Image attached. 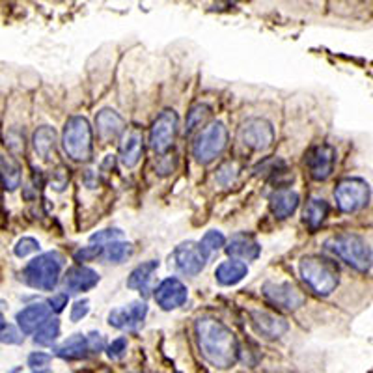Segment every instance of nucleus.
<instances>
[{"label":"nucleus","mask_w":373,"mask_h":373,"mask_svg":"<svg viewBox=\"0 0 373 373\" xmlns=\"http://www.w3.org/2000/svg\"><path fill=\"white\" fill-rule=\"evenodd\" d=\"M194 334L200 355L217 370H230L239 358V344L232 328L215 317H198L194 323Z\"/></svg>","instance_id":"1"},{"label":"nucleus","mask_w":373,"mask_h":373,"mask_svg":"<svg viewBox=\"0 0 373 373\" xmlns=\"http://www.w3.org/2000/svg\"><path fill=\"white\" fill-rule=\"evenodd\" d=\"M325 249L358 272H367L373 265L372 247L356 233L332 235L325 241Z\"/></svg>","instance_id":"2"},{"label":"nucleus","mask_w":373,"mask_h":373,"mask_svg":"<svg viewBox=\"0 0 373 373\" xmlns=\"http://www.w3.org/2000/svg\"><path fill=\"white\" fill-rule=\"evenodd\" d=\"M299 272L306 286L319 297H328L338 288V269L321 256H305L299 261Z\"/></svg>","instance_id":"3"},{"label":"nucleus","mask_w":373,"mask_h":373,"mask_svg":"<svg viewBox=\"0 0 373 373\" xmlns=\"http://www.w3.org/2000/svg\"><path fill=\"white\" fill-rule=\"evenodd\" d=\"M64 269V256L57 250L45 252L38 256L29 265L24 267L23 280L29 284L30 288L41 289V291H52L57 288L60 275Z\"/></svg>","instance_id":"4"},{"label":"nucleus","mask_w":373,"mask_h":373,"mask_svg":"<svg viewBox=\"0 0 373 373\" xmlns=\"http://www.w3.org/2000/svg\"><path fill=\"white\" fill-rule=\"evenodd\" d=\"M64 152L77 163H88L94 153V135L92 125L85 116H71L66 122L62 133Z\"/></svg>","instance_id":"5"},{"label":"nucleus","mask_w":373,"mask_h":373,"mask_svg":"<svg viewBox=\"0 0 373 373\" xmlns=\"http://www.w3.org/2000/svg\"><path fill=\"white\" fill-rule=\"evenodd\" d=\"M228 147V129L222 122L205 127L193 144V155L200 164H211Z\"/></svg>","instance_id":"6"},{"label":"nucleus","mask_w":373,"mask_h":373,"mask_svg":"<svg viewBox=\"0 0 373 373\" xmlns=\"http://www.w3.org/2000/svg\"><path fill=\"white\" fill-rule=\"evenodd\" d=\"M370 196H372L370 185L360 177H345L334 189L336 205L344 213H356L364 210L370 202Z\"/></svg>","instance_id":"7"},{"label":"nucleus","mask_w":373,"mask_h":373,"mask_svg":"<svg viewBox=\"0 0 373 373\" xmlns=\"http://www.w3.org/2000/svg\"><path fill=\"white\" fill-rule=\"evenodd\" d=\"M180 118L174 110H163L159 114L149 129V146L155 153H166L174 146L175 136H177Z\"/></svg>","instance_id":"8"},{"label":"nucleus","mask_w":373,"mask_h":373,"mask_svg":"<svg viewBox=\"0 0 373 373\" xmlns=\"http://www.w3.org/2000/svg\"><path fill=\"white\" fill-rule=\"evenodd\" d=\"M207 252L202 249V244L194 243V241H186L175 247L172 261H174L175 269L185 275V277H196L204 271L205 263H207Z\"/></svg>","instance_id":"9"},{"label":"nucleus","mask_w":373,"mask_h":373,"mask_svg":"<svg viewBox=\"0 0 373 373\" xmlns=\"http://www.w3.org/2000/svg\"><path fill=\"white\" fill-rule=\"evenodd\" d=\"M239 140L252 152H265L275 142V129L267 119L250 118L239 127Z\"/></svg>","instance_id":"10"},{"label":"nucleus","mask_w":373,"mask_h":373,"mask_svg":"<svg viewBox=\"0 0 373 373\" xmlns=\"http://www.w3.org/2000/svg\"><path fill=\"white\" fill-rule=\"evenodd\" d=\"M261 291L272 306L284 312L299 310L306 300L305 293L291 282H267Z\"/></svg>","instance_id":"11"},{"label":"nucleus","mask_w":373,"mask_h":373,"mask_svg":"<svg viewBox=\"0 0 373 373\" xmlns=\"http://www.w3.org/2000/svg\"><path fill=\"white\" fill-rule=\"evenodd\" d=\"M305 164L312 180L327 181L334 172L336 152H334V147L328 146V144H317V146L308 149Z\"/></svg>","instance_id":"12"},{"label":"nucleus","mask_w":373,"mask_h":373,"mask_svg":"<svg viewBox=\"0 0 373 373\" xmlns=\"http://www.w3.org/2000/svg\"><path fill=\"white\" fill-rule=\"evenodd\" d=\"M250 325L256 330V334H260L261 338L265 339L282 338L289 328L288 321L284 317L265 310L250 312Z\"/></svg>","instance_id":"13"},{"label":"nucleus","mask_w":373,"mask_h":373,"mask_svg":"<svg viewBox=\"0 0 373 373\" xmlns=\"http://www.w3.org/2000/svg\"><path fill=\"white\" fill-rule=\"evenodd\" d=\"M155 302H157L163 310H175L186 302L189 299V289L181 280L177 278H166L159 284L155 289Z\"/></svg>","instance_id":"14"},{"label":"nucleus","mask_w":373,"mask_h":373,"mask_svg":"<svg viewBox=\"0 0 373 373\" xmlns=\"http://www.w3.org/2000/svg\"><path fill=\"white\" fill-rule=\"evenodd\" d=\"M147 314V305L142 300H135L129 306L124 308H116L108 314V323L110 327L119 328V330H135L142 321L146 319Z\"/></svg>","instance_id":"15"},{"label":"nucleus","mask_w":373,"mask_h":373,"mask_svg":"<svg viewBox=\"0 0 373 373\" xmlns=\"http://www.w3.org/2000/svg\"><path fill=\"white\" fill-rule=\"evenodd\" d=\"M99 284V275L94 269L85 265L71 267L64 278V286L69 293H86Z\"/></svg>","instance_id":"16"},{"label":"nucleus","mask_w":373,"mask_h":373,"mask_svg":"<svg viewBox=\"0 0 373 373\" xmlns=\"http://www.w3.org/2000/svg\"><path fill=\"white\" fill-rule=\"evenodd\" d=\"M51 319V308L45 302H36L17 314V325L19 330L23 334H32L43 325L45 321Z\"/></svg>","instance_id":"17"},{"label":"nucleus","mask_w":373,"mask_h":373,"mask_svg":"<svg viewBox=\"0 0 373 373\" xmlns=\"http://www.w3.org/2000/svg\"><path fill=\"white\" fill-rule=\"evenodd\" d=\"M226 252L228 256H232L239 261H254L260 258L261 247L254 237H250L247 233H237L230 239Z\"/></svg>","instance_id":"18"},{"label":"nucleus","mask_w":373,"mask_h":373,"mask_svg":"<svg viewBox=\"0 0 373 373\" xmlns=\"http://www.w3.org/2000/svg\"><path fill=\"white\" fill-rule=\"evenodd\" d=\"M96 127L103 140H116V138L124 135L125 119L116 110L103 108L101 112L96 116Z\"/></svg>","instance_id":"19"},{"label":"nucleus","mask_w":373,"mask_h":373,"mask_svg":"<svg viewBox=\"0 0 373 373\" xmlns=\"http://www.w3.org/2000/svg\"><path fill=\"white\" fill-rule=\"evenodd\" d=\"M300 204V196L295 191H289V189H282V191H277V193L271 196V213L277 219L284 221L288 219L297 211Z\"/></svg>","instance_id":"20"},{"label":"nucleus","mask_w":373,"mask_h":373,"mask_svg":"<svg viewBox=\"0 0 373 373\" xmlns=\"http://www.w3.org/2000/svg\"><path fill=\"white\" fill-rule=\"evenodd\" d=\"M142 152H144V138H142V133L138 129H133L124 140V144H122L119 161H122L125 168H135L138 161H140Z\"/></svg>","instance_id":"21"},{"label":"nucleus","mask_w":373,"mask_h":373,"mask_svg":"<svg viewBox=\"0 0 373 373\" xmlns=\"http://www.w3.org/2000/svg\"><path fill=\"white\" fill-rule=\"evenodd\" d=\"M247 275H249V267H247V263L239 260L222 261L215 271L217 282L221 284V286H235V284L241 282Z\"/></svg>","instance_id":"22"},{"label":"nucleus","mask_w":373,"mask_h":373,"mask_svg":"<svg viewBox=\"0 0 373 373\" xmlns=\"http://www.w3.org/2000/svg\"><path fill=\"white\" fill-rule=\"evenodd\" d=\"M328 211H330V205L328 202H325L323 198H310L308 200V204L305 207V224L306 228L310 230V232H316L319 228L323 226V222L327 221Z\"/></svg>","instance_id":"23"},{"label":"nucleus","mask_w":373,"mask_h":373,"mask_svg":"<svg viewBox=\"0 0 373 373\" xmlns=\"http://www.w3.org/2000/svg\"><path fill=\"white\" fill-rule=\"evenodd\" d=\"M88 353H90V347H88V338L85 334H73L71 338H68L62 345L57 347V356L64 360H80Z\"/></svg>","instance_id":"24"},{"label":"nucleus","mask_w":373,"mask_h":373,"mask_svg":"<svg viewBox=\"0 0 373 373\" xmlns=\"http://www.w3.org/2000/svg\"><path fill=\"white\" fill-rule=\"evenodd\" d=\"M159 269V261L149 260L144 261L140 265H136L133 271H131L129 278H127V288L131 289H146L152 277L155 275V271Z\"/></svg>","instance_id":"25"},{"label":"nucleus","mask_w":373,"mask_h":373,"mask_svg":"<svg viewBox=\"0 0 373 373\" xmlns=\"http://www.w3.org/2000/svg\"><path fill=\"white\" fill-rule=\"evenodd\" d=\"M57 146V131L43 125L34 133V149L41 159H49Z\"/></svg>","instance_id":"26"},{"label":"nucleus","mask_w":373,"mask_h":373,"mask_svg":"<svg viewBox=\"0 0 373 373\" xmlns=\"http://www.w3.org/2000/svg\"><path fill=\"white\" fill-rule=\"evenodd\" d=\"M0 183L6 191H15L21 185V168L10 157H0Z\"/></svg>","instance_id":"27"},{"label":"nucleus","mask_w":373,"mask_h":373,"mask_svg":"<svg viewBox=\"0 0 373 373\" xmlns=\"http://www.w3.org/2000/svg\"><path fill=\"white\" fill-rule=\"evenodd\" d=\"M60 336V321L58 319H49L41 325L34 334V342L38 345H52Z\"/></svg>","instance_id":"28"},{"label":"nucleus","mask_w":373,"mask_h":373,"mask_svg":"<svg viewBox=\"0 0 373 373\" xmlns=\"http://www.w3.org/2000/svg\"><path fill=\"white\" fill-rule=\"evenodd\" d=\"M210 116H211L210 105H204V103L194 105V107L189 110V114H186V133H193V131H196L198 127H202V125L210 119Z\"/></svg>","instance_id":"29"},{"label":"nucleus","mask_w":373,"mask_h":373,"mask_svg":"<svg viewBox=\"0 0 373 373\" xmlns=\"http://www.w3.org/2000/svg\"><path fill=\"white\" fill-rule=\"evenodd\" d=\"M105 258L110 263H124L133 256V244L131 243H122V241H114V243L105 247Z\"/></svg>","instance_id":"30"},{"label":"nucleus","mask_w":373,"mask_h":373,"mask_svg":"<svg viewBox=\"0 0 373 373\" xmlns=\"http://www.w3.org/2000/svg\"><path fill=\"white\" fill-rule=\"evenodd\" d=\"M200 244H202V249H204L207 254H211V252H217V250H221L222 247L226 244V237H224L222 232H219V230H210V232L202 237Z\"/></svg>","instance_id":"31"},{"label":"nucleus","mask_w":373,"mask_h":373,"mask_svg":"<svg viewBox=\"0 0 373 373\" xmlns=\"http://www.w3.org/2000/svg\"><path fill=\"white\" fill-rule=\"evenodd\" d=\"M237 175H239L237 163H235V161H228V163H224L221 168H219L215 180L219 181L222 186H228V185H232L233 181L237 180Z\"/></svg>","instance_id":"32"},{"label":"nucleus","mask_w":373,"mask_h":373,"mask_svg":"<svg viewBox=\"0 0 373 373\" xmlns=\"http://www.w3.org/2000/svg\"><path fill=\"white\" fill-rule=\"evenodd\" d=\"M13 250H15V256H17V258H27V256L34 254V252L40 250V243L32 237H23L19 239Z\"/></svg>","instance_id":"33"},{"label":"nucleus","mask_w":373,"mask_h":373,"mask_svg":"<svg viewBox=\"0 0 373 373\" xmlns=\"http://www.w3.org/2000/svg\"><path fill=\"white\" fill-rule=\"evenodd\" d=\"M52 356L49 353H43V351H36L32 355L29 356V366L32 370H36L38 373H41L43 370H47V366L51 364Z\"/></svg>","instance_id":"34"},{"label":"nucleus","mask_w":373,"mask_h":373,"mask_svg":"<svg viewBox=\"0 0 373 373\" xmlns=\"http://www.w3.org/2000/svg\"><path fill=\"white\" fill-rule=\"evenodd\" d=\"M118 239H122V232H119V230H101V232L94 233L90 241L103 247V244H110L114 243V241H118Z\"/></svg>","instance_id":"35"},{"label":"nucleus","mask_w":373,"mask_h":373,"mask_svg":"<svg viewBox=\"0 0 373 373\" xmlns=\"http://www.w3.org/2000/svg\"><path fill=\"white\" fill-rule=\"evenodd\" d=\"M23 332L19 330V328L12 327V325H8V327H4L2 330H0V342L2 344H8V345H17L23 342Z\"/></svg>","instance_id":"36"},{"label":"nucleus","mask_w":373,"mask_h":373,"mask_svg":"<svg viewBox=\"0 0 373 373\" xmlns=\"http://www.w3.org/2000/svg\"><path fill=\"white\" fill-rule=\"evenodd\" d=\"M105 252V247H99V244H92V247H82L80 250H77L75 252V260L77 261H92V260H96V258H99V256Z\"/></svg>","instance_id":"37"},{"label":"nucleus","mask_w":373,"mask_h":373,"mask_svg":"<svg viewBox=\"0 0 373 373\" xmlns=\"http://www.w3.org/2000/svg\"><path fill=\"white\" fill-rule=\"evenodd\" d=\"M127 351V338H116L112 344H108L107 355L110 360H119Z\"/></svg>","instance_id":"38"},{"label":"nucleus","mask_w":373,"mask_h":373,"mask_svg":"<svg viewBox=\"0 0 373 373\" xmlns=\"http://www.w3.org/2000/svg\"><path fill=\"white\" fill-rule=\"evenodd\" d=\"M88 312H90V302L88 300H77L73 306H71V314H69V317H71V321H80L82 317L88 316Z\"/></svg>","instance_id":"39"},{"label":"nucleus","mask_w":373,"mask_h":373,"mask_svg":"<svg viewBox=\"0 0 373 373\" xmlns=\"http://www.w3.org/2000/svg\"><path fill=\"white\" fill-rule=\"evenodd\" d=\"M86 338H88V347H90V353H99V351L105 349V338H103V334L90 332Z\"/></svg>","instance_id":"40"},{"label":"nucleus","mask_w":373,"mask_h":373,"mask_svg":"<svg viewBox=\"0 0 373 373\" xmlns=\"http://www.w3.org/2000/svg\"><path fill=\"white\" fill-rule=\"evenodd\" d=\"M66 306H68V295L66 293L54 295V297L49 300V308H51V312H62Z\"/></svg>","instance_id":"41"},{"label":"nucleus","mask_w":373,"mask_h":373,"mask_svg":"<svg viewBox=\"0 0 373 373\" xmlns=\"http://www.w3.org/2000/svg\"><path fill=\"white\" fill-rule=\"evenodd\" d=\"M4 327H6V321H4V316H2V312H0V330Z\"/></svg>","instance_id":"42"}]
</instances>
